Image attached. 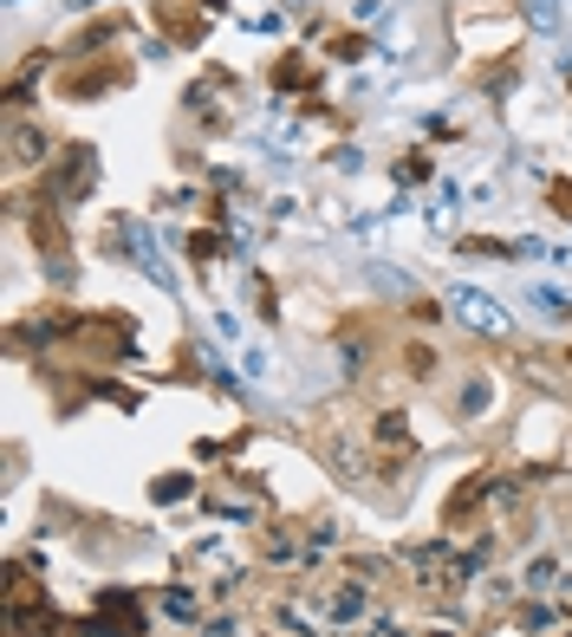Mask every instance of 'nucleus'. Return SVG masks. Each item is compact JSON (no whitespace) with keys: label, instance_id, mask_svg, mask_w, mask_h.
<instances>
[{"label":"nucleus","instance_id":"f257e3e1","mask_svg":"<svg viewBox=\"0 0 572 637\" xmlns=\"http://www.w3.org/2000/svg\"><path fill=\"white\" fill-rule=\"evenodd\" d=\"M449 319L462 332H475V339H501L507 332V306H501L495 293H482V286H455L449 293Z\"/></svg>","mask_w":572,"mask_h":637},{"label":"nucleus","instance_id":"f03ea898","mask_svg":"<svg viewBox=\"0 0 572 637\" xmlns=\"http://www.w3.org/2000/svg\"><path fill=\"white\" fill-rule=\"evenodd\" d=\"M91 183H98V150H91V143H72L66 163L53 169V196H59V202H85Z\"/></svg>","mask_w":572,"mask_h":637},{"label":"nucleus","instance_id":"7ed1b4c3","mask_svg":"<svg viewBox=\"0 0 572 637\" xmlns=\"http://www.w3.org/2000/svg\"><path fill=\"white\" fill-rule=\"evenodd\" d=\"M91 625H98L105 637H143V631H150V625H143V605L131 598V592H98Z\"/></svg>","mask_w":572,"mask_h":637},{"label":"nucleus","instance_id":"20e7f679","mask_svg":"<svg viewBox=\"0 0 572 637\" xmlns=\"http://www.w3.org/2000/svg\"><path fill=\"white\" fill-rule=\"evenodd\" d=\"M46 156H53V138H46L40 124H26V118L7 124V163H13V169H40Z\"/></svg>","mask_w":572,"mask_h":637},{"label":"nucleus","instance_id":"39448f33","mask_svg":"<svg viewBox=\"0 0 572 637\" xmlns=\"http://www.w3.org/2000/svg\"><path fill=\"white\" fill-rule=\"evenodd\" d=\"M33 241H40V254L53 261V281H72V274H78V267H72V248H66V228H59L46 209L33 215Z\"/></svg>","mask_w":572,"mask_h":637},{"label":"nucleus","instance_id":"423d86ee","mask_svg":"<svg viewBox=\"0 0 572 637\" xmlns=\"http://www.w3.org/2000/svg\"><path fill=\"white\" fill-rule=\"evenodd\" d=\"M377 442H384V455H391V462L417 455V442H410V424H404V417H377Z\"/></svg>","mask_w":572,"mask_h":637},{"label":"nucleus","instance_id":"0eeeda50","mask_svg":"<svg viewBox=\"0 0 572 637\" xmlns=\"http://www.w3.org/2000/svg\"><path fill=\"white\" fill-rule=\"evenodd\" d=\"M520 13H527V26H534V33H566L560 0H520Z\"/></svg>","mask_w":572,"mask_h":637},{"label":"nucleus","instance_id":"6e6552de","mask_svg":"<svg viewBox=\"0 0 572 637\" xmlns=\"http://www.w3.org/2000/svg\"><path fill=\"white\" fill-rule=\"evenodd\" d=\"M482 495H488V482H482V475H475V482H462V488L449 495V507H442V520H449V527H462V514H469Z\"/></svg>","mask_w":572,"mask_h":637},{"label":"nucleus","instance_id":"1a4fd4ad","mask_svg":"<svg viewBox=\"0 0 572 637\" xmlns=\"http://www.w3.org/2000/svg\"><path fill=\"white\" fill-rule=\"evenodd\" d=\"M404 371L410 377H436V352L429 345H404Z\"/></svg>","mask_w":572,"mask_h":637},{"label":"nucleus","instance_id":"9d476101","mask_svg":"<svg viewBox=\"0 0 572 637\" xmlns=\"http://www.w3.org/2000/svg\"><path fill=\"white\" fill-rule=\"evenodd\" d=\"M534 306H547L553 319H572V299L566 293H553V286H534Z\"/></svg>","mask_w":572,"mask_h":637},{"label":"nucleus","instance_id":"9b49d317","mask_svg":"<svg viewBox=\"0 0 572 637\" xmlns=\"http://www.w3.org/2000/svg\"><path fill=\"white\" fill-rule=\"evenodd\" d=\"M527 585H534V592H553V585H560V567H553V560H534V567H527Z\"/></svg>","mask_w":572,"mask_h":637},{"label":"nucleus","instance_id":"f8f14e48","mask_svg":"<svg viewBox=\"0 0 572 637\" xmlns=\"http://www.w3.org/2000/svg\"><path fill=\"white\" fill-rule=\"evenodd\" d=\"M469 254H495V261H514V248L507 241H488V234H475V241H462Z\"/></svg>","mask_w":572,"mask_h":637},{"label":"nucleus","instance_id":"ddd939ff","mask_svg":"<svg viewBox=\"0 0 572 637\" xmlns=\"http://www.w3.org/2000/svg\"><path fill=\"white\" fill-rule=\"evenodd\" d=\"M482 410H488V384L475 377V384H469V397H462V417H482Z\"/></svg>","mask_w":572,"mask_h":637},{"label":"nucleus","instance_id":"4468645a","mask_svg":"<svg viewBox=\"0 0 572 637\" xmlns=\"http://www.w3.org/2000/svg\"><path fill=\"white\" fill-rule=\"evenodd\" d=\"M176 495H189V482H183V475H169V482H156V501H176Z\"/></svg>","mask_w":572,"mask_h":637},{"label":"nucleus","instance_id":"2eb2a0df","mask_svg":"<svg viewBox=\"0 0 572 637\" xmlns=\"http://www.w3.org/2000/svg\"><path fill=\"white\" fill-rule=\"evenodd\" d=\"M553 202H560V209H572V189H566V183H560V189H553Z\"/></svg>","mask_w":572,"mask_h":637},{"label":"nucleus","instance_id":"dca6fc26","mask_svg":"<svg viewBox=\"0 0 572 637\" xmlns=\"http://www.w3.org/2000/svg\"><path fill=\"white\" fill-rule=\"evenodd\" d=\"M72 7H91V0H72Z\"/></svg>","mask_w":572,"mask_h":637},{"label":"nucleus","instance_id":"f3484780","mask_svg":"<svg viewBox=\"0 0 572 637\" xmlns=\"http://www.w3.org/2000/svg\"><path fill=\"white\" fill-rule=\"evenodd\" d=\"M566 364H572V345H566Z\"/></svg>","mask_w":572,"mask_h":637}]
</instances>
